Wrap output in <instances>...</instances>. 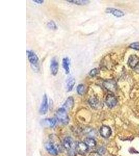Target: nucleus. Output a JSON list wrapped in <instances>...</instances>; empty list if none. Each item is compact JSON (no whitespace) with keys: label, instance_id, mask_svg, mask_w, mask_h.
Returning <instances> with one entry per match:
<instances>
[{"label":"nucleus","instance_id":"nucleus-1","mask_svg":"<svg viewBox=\"0 0 139 156\" xmlns=\"http://www.w3.org/2000/svg\"><path fill=\"white\" fill-rule=\"evenodd\" d=\"M56 118L63 125H67L70 122V118L67 115V111L62 107L58 109L56 113Z\"/></svg>","mask_w":139,"mask_h":156},{"label":"nucleus","instance_id":"nucleus-2","mask_svg":"<svg viewBox=\"0 0 139 156\" xmlns=\"http://www.w3.org/2000/svg\"><path fill=\"white\" fill-rule=\"evenodd\" d=\"M48 111V97L46 94H44L43 96L42 101L41 103V106L39 109V113L42 115H44L46 114Z\"/></svg>","mask_w":139,"mask_h":156},{"label":"nucleus","instance_id":"nucleus-3","mask_svg":"<svg viewBox=\"0 0 139 156\" xmlns=\"http://www.w3.org/2000/svg\"><path fill=\"white\" fill-rule=\"evenodd\" d=\"M105 103L109 108H112L117 105V99L114 95L110 94L106 97Z\"/></svg>","mask_w":139,"mask_h":156},{"label":"nucleus","instance_id":"nucleus-4","mask_svg":"<svg viewBox=\"0 0 139 156\" xmlns=\"http://www.w3.org/2000/svg\"><path fill=\"white\" fill-rule=\"evenodd\" d=\"M45 148L48 154L53 156H57L58 155V150L56 148L54 144L51 142H46L45 144Z\"/></svg>","mask_w":139,"mask_h":156},{"label":"nucleus","instance_id":"nucleus-5","mask_svg":"<svg viewBox=\"0 0 139 156\" xmlns=\"http://www.w3.org/2000/svg\"><path fill=\"white\" fill-rule=\"evenodd\" d=\"M59 64L55 58H53L51 60L50 70L52 75L55 76L58 72Z\"/></svg>","mask_w":139,"mask_h":156},{"label":"nucleus","instance_id":"nucleus-6","mask_svg":"<svg viewBox=\"0 0 139 156\" xmlns=\"http://www.w3.org/2000/svg\"><path fill=\"white\" fill-rule=\"evenodd\" d=\"M28 59L32 65H36L39 62V58L36 54L32 50H27Z\"/></svg>","mask_w":139,"mask_h":156},{"label":"nucleus","instance_id":"nucleus-7","mask_svg":"<svg viewBox=\"0 0 139 156\" xmlns=\"http://www.w3.org/2000/svg\"><path fill=\"white\" fill-rule=\"evenodd\" d=\"M89 147L86 144V143L84 142H79L76 147V150L78 153L80 155H84L88 151Z\"/></svg>","mask_w":139,"mask_h":156},{"label":"nucleus","instance_id":"nucleus-8","mask_svg":"<svg viewBox=\"0 0 139 156\" xmlns=\"http://www.w3.org/2000/svg\"><path fill=\"white\" fill-rule=\"evenodd\" d=\"M100 133L102 137L105 139H108L111 136L112 131L110 127L106 125H103L100 130Z\"/></svg>","mask_w":139,"mask_h":156},{"label":"nucleus","instance_id":"nucleus-9","mask_svg":"<svg viewBox=\"0 0 139 156\" xmlns=\"http://www.w3.org/2000/svg\"><path fill=\"white\" fill-rule=\"evenodd\" d=\"M103 86L109 91L114 92L116 89L117 85L115 81L112 80H107L104 82Z\"/></svg>","mask_w":139,"mask_h":156},{"label":"nucleus","instance_id":"nucleus-10","mask_svg":"<svg viewBox=\"0 0 139 156\" xmlns=\"http://www.w3.org/2000/svg\"><path fill=\"white\" fill-rule=\"evenodd\" d=\"M139 64V58L135 55L130 56L128 61V64L130 67L135 69Z\"/></svg>","mask_w":139,"mask_h":156},{"label":"nucleus","instance_id":"nucleus-11","mask_svg":"<svg viewBox=\"0 0 139 156\" xmlns=\"http://www.w3.org/2000/svg\"><path fill=\"white\" fill-rule=\"evenodd\" d=\"M74 99L72 96H70L67 98L66 101L62 106V108L66 111H70L74 106Z\"/></svg>","mask_w":139,"mask_h":156},{"label":"nucleus","instance_id":"nucleus-12","mask_svg":"<svg viewBox=\"0 0 139 156\" xmlns=\"http://www.w3.org/2000/svg\"><path fill=\"white\" fill-rule=\"evenodd\" d=\"M107 14H111L116 17H121L125 15L124 13L121 10L114 8H107L105 10Z\"/></svg>","mask_w":139,"mask_h":156},{"label":"nucleus","instance_id":"nucleus-13","mask_svg":"<svg viewBox=\"0 0 139 156\" xmlns=\"http://www.w3.org/2000/svg\"><path fill=\"white\" fill-rule=\"evenodd\" d=\"M56 123V120L55 118H47L42 120L41 124L44 127H53Z\"/></svg>","mask_w":139,"mask_h":156},{"label":"nucleus","instance_id":"nucleus-14","mask_svg":"<svg viewBox=\"0 0 139 156\" xmlns=\"http://www.w3.org/2000/svg\"><path fill=\"white\" fill-rule=\"evenodd\" d=\"M74 145V141L72 138L70 137H66L63 141V146L65 149L68 151L72 150V147Z\"/></svg>","mask_w":139,"mask_h":156},{"label":"nucleus","instance_id":"nucleus-15","mask_svg":"<svg viewBox=\"0 0 139 156\" xmlns=\"http://www.w3.org/2000/svg\"><path fill=\"white\" fill-rule=\"evenodd\" d=\"M70 60L69 58L65 57L62 59V67L65 70V73L66 75L69 74L70 72Z\"/></svg>","mask_w":139,"mask_h":156},{"label":"nucleus","instance_id":"nucleus-16","mask_svg":"<svg viewBox=\"0 0 139 156\" xmlns=\"http://www.w3.org/2000/svg\"><path fill=\"white\" fill-rule=\"evenodd\" d=\"M67 2L77 5H87L90 2V1L87 0H71V1H67Z\"/></svg>","mask_w":139,"mask_h":156},{"label":"nucleus","instance_id":"nucleus-17","mask_svg":"<svg viewBox=\"0 0 139 156\" xmlns=\"http://www.w3.org/2000/svg\"><path fill=\"white\" fill-rule=\"evenodd\" d=\"M75 83H76V81L74 78H70V79L68 80L67 82V92H70L72 91Z\"/></svg>","mask_w":139,"mask_h":156},{"label":"nucleus","instance_id":"nucleus-18","mask_svg":"<svg viewBox=\"0 0 139 156\" xmlns=\"http://www.w3.org/2000/svg\"><path fill=\"white\" fill-rule=\"evenodd\" d=\"M88 102H89V105L92 108L95 109L98 106V99L95 97H91L90 99H89Z\"/></svg>","mask_w":139,"mask_h":156},{"label":"nucleus","instance_id":"nucleus-19","mask_svg":"<svg viewBox=\"0 0 139 156\" xmlns=\"http://www.w3.org/2000/svg\"><path fill=\"white\" fill-rule=\"evenodd\" d=\"M85 143L88 145V146L91 147V148L95 146L96 145V142L95 140L91 137H89L86 139Z\"/></svg>","mask_w":139,"mask_h":156},{"label":"nucleus","instance_id":"nucleus-20","mask_svg":"<svg viewBox=\"0 0 139 156\" xmlns=\"http://www.w3.org/2000/svg\"><path fill=\"white\" fill-rule=\"evenodd\" d=\"M77 92L80 95H83L86 92V87L83 84H80L77 86Z\"/></svg>","mask_w":139,"mask_h":156},{"label":"nucleus","instance_id":"nucleus-21","mask_svg":"<svg viewBox=\"0 0 139 156\" xmlns=\"http://www.w3.org/2000/svg\"><path fill=\"white\" fill-rule=\"evenodd\" d=\"M47 27L49 29L53 30H56L58 29L57 25L55 24V22L53 20H51L50 22H48L47 24Z\"/></svg>","mask_w":139,"mask_h":156},{"label":"nucleus","instance_id":"nucleus-22","mask_svg":"<svg viewBox=\"0 0 139 156\" xmlns=\"http://www.w3.org/2000/svg\"><path fill=\"white\" fill-rule=\"evenodd\" d=\"M98 73V70L97 68H93L89 72V75L91 77H95Z\"/></svg>","mask_w":139,"mask_h":156},{"label":"nucleus","instance_id":"nucleus-23","mask_svg":"<svg viewBox=\"0 0 139 156\" xmlns=\"http://www.w3.org/2000/svg\"><path fill=\"white\" fill-rule=\"evenodd\" d=\"M130 48L135 50H139V42H134V43L131 44L130 45Z\"/></svg>","mask_w":139,"mask_h":156},{"label":"nucleus","instance_id":"nucleus-24","mask_svg":"<svg viewBox=\"0 0 139 156\" xmlns=\"http://www.w3.org/2000/svg\"><path fill=\"white\" fill-rule=\"evenodd\" d=\"M88 156H101V154L98 152H91L89 154Z\"/></svg>","mask_w":139,"mask_h":156},{"label":"nucleus","instance_id":"nucleus-25","mask_svg":"<svg viewBox=\"0 0 139 156\" xmlns=\"http://www.w3.org/2000/svg\"><path fill=\"white\" fill-rule=\"evenodd\" d=\"M33 2L36 3H37V4H42L44 2V1H42V0H40V1H39V0L38 1H37V0H34Z\"/></svg>","mask_w":139,"mask_h":156},{"label":"nucleus","instance_id":"nucleus-26","mask_svg":"<svg viewBox=\"0 0 139 156\" xmlns=\"http://www.w3.org/2000/svg\"><path fill=\"white\" fill-rule=\"evenodd\" d=\"M135 70H136L137 72H138V73H139V64H138V65L137 66V67L135 68Z\"/></svg>","mask_w":139,"mask_h":156}]
</instances>
